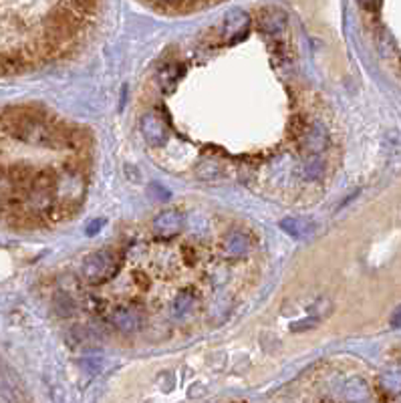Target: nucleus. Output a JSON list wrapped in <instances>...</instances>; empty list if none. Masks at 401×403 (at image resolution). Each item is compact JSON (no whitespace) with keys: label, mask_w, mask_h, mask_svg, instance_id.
<instances>
[{"label":"nucleus","mask_w":401,"mask_h":403,"mask_svg":"<svg viewBox=\"0 0 401 403\" xmlns=\"http://www.w3.org/2000/svg\"><path fill=\"white\" fill-rule=\"evenodd\" d=\"M301 145L306 153H318L323 152L329 145V133L325 131V127L315 126L304 127L303 136H301Z\"/></svg>","instance_id":"6"},{"label":"nucleus","mask_w":401,"mask_h":403,"mask_svg":"<svg viewBox=\"0 0 401 403\" xmlns=\"http://www.w3.org/2000/svg\"><path fill=\"white\" fill-rule=\"evenodd\" d=\"M220 248L222 256L226 260H234L236 263V260H242V258H246L250 254V251H252V238L246 232H242V230H230L222 238Z\"/></svg>","instance_id":"3"},{"label":"nucleus","mask_w":401,"mask_h":403,"mask_svg":"<svg viewBox=\"0 0 401 403\" xmlns=\"http://www.w3.org/2000/svg\"><path fill=\"white\" fill-rule=\"evenodd\" d=\"M124 268V258L115 251H97L87 256L81 265V278L91 287H99L113 277H117Z\"/></svg>","instance_id":"1"},{"label":"nucleus","mask_w":401,"mask_h":403,"mask_svg":"<svg viewBox=\"0 0 401 403\" xmlns=\"http://www.w3.org/2000/svg\"><path fill=\"white\" fill-rule=\"evenodd\" d=\"M285 25H287V14L280 13V11H268L261 18V27L270 35H278L285 28Z\"/></svg>","instance_id":"8"},{"label":"nucleus","mask_w":401,"mask_h":403,"mask_svg":"<svg viewBox=\"0 0 401 403\" xmlns=\"http://www.w3.org/2000/svg\"><path fill=\"white\" fill-rule=\"evenodd\" d=\"M280 226H282L285 232H289V234L297 238H304L315 230V224L304 220V218H287V220H282Z\"/></svg>","instance_id":"7"},{"label":"nucleus","mask_w":401,"mask_h":403,"mask_svg":"<svg viewBox=\"0 0 401 403\" xmlns=\"http://www.w3.org/2000/svg\"><path fill=\"white\" fill-rule=\"evenodd\" d=\"M186 224L184 214L178 210H166L153 220V234L160 240H169L172 236H178Z\"/></svg>","instance_id":"4"},{"label":"nucleus","mask_w":401,"mask_h":403,"mask_svg":"<svg viewBox=\"0 0 401 403\" xmlns=\"http://www.w3.org/2000/svg\"><path fill=\"white\" fill-rule=\"evenodd\" d=\"M141 136L152 148H164L169 139V131L160 115L148 113L141 117Z\"/></svg>","instance_id":"5"},{"label":"nucleus","mask_w":401,"mask_h":403,"mask_svg":"<svg viewBox=\"0 0 401 403\" xmlns=\"http://www.w3.org/2000/svg\"><path fill=\"white\" fill-rule=\"evenodd\" d=\"M361 6H365L367 11H375L377 8V0H359Z\"/></svg>","instance_id":"11"},{"label":"nucleus","mask_w":401,"mask_h":403,"mask_svg":"<svg viewBox=\"0 0 401 403\" xmlns=\"http://www.w3.org/2000/svg\"><path fill=\"white\" fill-rule=\"evenodd\" d=\"M391 325L393 327H401V306L395 311V315L391 317Z\"/></svg>","instance_id":"12"},{"label":"nucleus","mask_w":401,"mask_h":403,"mask_svg":"<svg viewBox=\"0 0 401 403\" xmlns=\"http://www.w3.org/2000/svg\"><path fill=\"white\" fill-rule=\"evenodd\" d=\"M55 308L59 313V317H69L75 311V303L67 292H59L55 296Z\"/></svg>","instance_id":"9"},{"label":"nucleus","mask_w":401,"mask_h":403,"mask_svg":"<svg viewBox=\"0 0 401 403\" xmlns=\"http://www.w3.org/2000/svg\"><path fill=\"white\" fill-rule=\"evenodd\" d=\"M155 2H160L164 6H172V8H188L194 4L192 0H155Z\"/></svg>","instance_id":"10"},{"label":"nucleus","mask_w":401,"mask_h":403,"mask_svg":"<svg viewBox=\"0 0 401 403\" xmlns=\"http://www.w3.org/2000/svg\"><path fill=\"white\" fill-rule=\"evenodd\" d=\"M105 320L119 333L131 335L141 329L143 325V311L139 306H113L105 315Z\"/></svg>","instance_id":"2"}]
</instances>
